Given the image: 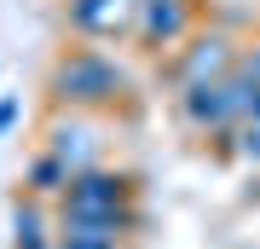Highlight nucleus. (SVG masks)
I'll use <instances>...</instances> for the list:
<instances>
[{
  "instance_id": "39448f33",
  "label": "nucleus",
  "mask_w": 260,
  "mask_h": 249,
  "mask_svg": "<svg viewBox=\"0 0 260 249\" xmlns=\"http://www.w3.org/2000/svg\"><path fill=\"white\" fill-rule=\"evenodd\" d=\"M191 29H197V6L191 0H145L139 23H133V46L145 58H168L174 46H185Z\"/></svg>"
},
{
  "instance_id": "20e7f679",
  "label": "nucleus",
  "mask_w": 260,
  "mask_h": 249,
  "mask_svg": "<svg viewBox=\"0 0 260 249\" xmlns=\"http://www.w3.org/2000/svg\"><path fill=\"white\" fill-rule=\"evenodd\" d=\"M237 52H243V41L225 23H197L185 35V46L168 52V81H174V93H179V87L214 81V75H232L237 70Z\"/></svg>"
},
{
  "instance_id": "9b49d317",
  "label": "nucleus",
  "mask_w": 260,
  "mask_h": 249,
  "mask_svg": "<svg viewBox=\"0 0 260 249\" xmlns=\"http://www.w3.org/2000/svg\"><path fill=\"white\" fill-rule=\"evenodd\" d=\"M237 75H249V81L260 87V41H243V52H237Z\"/></svg>"
},
{
  "instance_id": "1a4fd4ad",
  "label": "nucleus",
  "mask_w": 260,
  "mask_h": 249,
  "mask_svg": "<svg viewBox=\"0 0 260 249\" xmlns=\"http://www.w3.org/2000/svg\"><path fill=\"white\" fill-rule=\"evenodd\" d=\"M70 180H75V168L64 157H52L47 145H41V157H29V168H23V191L41 197V203H58V197L70 191Z\"/></svg>"
},
{
  "instance_id": "7ed1b4c3",
  "label": "nucleus",
  "mask_w": 260,
  "mask_h": 249,
  "mask_svg": "<svg viewBox=\"0 0 260 249\" xmlns=\"http://www.w3.org/2000/svg\"><path fill=\"white\" fill-rule=\"evenodd\" d=\"M249 93L254 81L249 75H214V81H197V87H179L174 93V116H179V128L197 133V139H220V133H232L243 116H249Z\"/></svg>"
},
{
  "instance_id": "f03ea898",
  "label": "nucleus",
  "mask_w": 260,
  "mask_h": 249,
  "mask_svg": "<svg viewBox=\"0 0 260 249\" xmlns=\"http://www.w3.org/2000/svg\"><path fill=\"white\" fill-rule=\"evenodd\" d=\"M58 214H81V220H110L121 232H139V185L133 174H121V168H81V174L70 180V191L58 197Z\"/></svg>"
},
{
  "instance_id": "9d476101",
  "label": "nucleus",
  "mask_w": 260,
  "mask_h": 249,
  "mask_svg": "<svg viewBox=\"0 0 260 249\" xmlns=\"http://www.w3.org/2000/svg\"><path fill=\"white\" fill-rule=\"evenodd\" d=\"M214 145L225 151V157H237V162H249V168H260V116H243L232 133H220Z\"/></svg>"
},
{
  "instance_id": "423d86ee",
  "label": "nucleus",
  "mask_w": 260,
  "mask_h": 249,
  "mask_svg": "<svg viewBox=\"0 0 260 249\" xmlns=\"http://www.w3.org/2000/svg\"><path fill=\"white\" fill-rule=\"evenodd\" d=\"M145 0H64V23L81 41H133Z\"/></svg>"
},
{
  "instance_id": "f257e3e1",
  "label": "nucleus",
  "mask_w": 260,
  "mask_h": 249,
  "mask_svg": "<svg viewBox=\"0 0 260 249\" xmlns=\"http://www.w3.org/2000/svg\"><path fill=\"white\" fill-rule=\"evenodd\" d=\"M133 75L116 64L104 46H64L47 64V104L52 110H116L127 99Z\"/></svg>"
},
{
  "instance_id": "0eeeda50",
  "label": "nucleus",
  "mask_w": 260,
  "mask_h": 249,
  "mask_svg": "<svg viewBox=\"0 0 260 249\" xmlns=\"http://www.w3.org/2000/svg\"><path fill=\"white\" fill-rule=\"evenodd\" d=\"M99 145H104V139H99V128H93V110H52V122H47V151L64 157L75 174L99 162Z\"/></svg>"
},
{
  "instance_id": "f8f14e48",
  "label": "nucleus",
  "mask_w": 260,
  "mask_h": 249,
  "mask_svg": "<svg viewBox=\"0 0 260 249\" xmlns=\"http://www.w3.org/2000/svg\"><path fill=\"white\" fill-rule=\"evenodd\" d=\"M18 122H23V99H0V139L18 128Z\"/></svg>"
},
{
  "instance_id": "6e6552de",
  "label": "nucleus",
  "mask_w": 260,
  "mask_h": 249,
  "mask_svg": "<svg viewBox=\"0 0 260 249\" xmlns=\"http://www.w3.org/2000/svg\"><path fill=\"white\" fill-rule=\"evenodd\" d=\"M12 243L18 249H58V203H41V197H18L12 203Z\"/></svg>"
}]
</instances>
